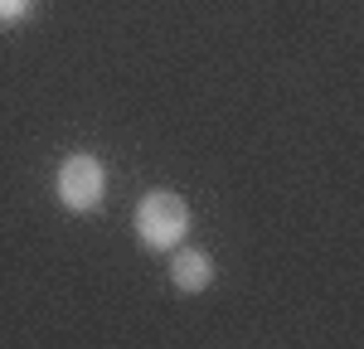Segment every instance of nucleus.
Segmentation results:
<instances>
[{"label":"nucleus","instance_id":"1","mask_svg":"<svg viewBox=\"0 0 364 349\" xmlns=\"http://www.w3.org/2000/svg\"><path fill=\"white\" fill-rule=\"evenodd\" d=\"M190 204L180 199L175 189H151V194H141L136 204V218H132V228L136 238L151 248V253H170V248H180L185 238H190Z\"/></svg>","mask_w":364,"mask_h":349},{"label":"nucleus","instance_id":"2","mask_svg":"<svg viewBox=\"0 0 364 349\" xmlns=\"http://www.w3.org/2000/svg\"><path fill=\"white\" fill-rule=\"evenodd\" d=\"M54 194L68 214H97L107 199V170L97 155H68L54 174Z\"/></svg>","mask_w":364,"mask_h":349},{"label":"nucleus","instance_id":"3","mask_svg":"<svg viewBox=\"0 0 364 349\" xmlns=\"http://www.w3.org/2000/svg\"><path fill=\"white\" fill-rule=\"evenodd\" d=\"M214 277H219V267L214 257L204 253V248H170V287L185 291V296H199V291L214 287Z\"/></svg>","mask_w":364,"mask_h":349},{"label":"nucleus","instance_id":"4","mask_svg":"<svg viewBox=\"0 0 364 349\" xmlns=\"http://www.w3.org/2000/svg\"><path fill=\"white\" fill-rule=\"evenodd\" d=\"M34 15V0H0V25H25Z\"/></svg>","mask_w":364,"mask_h":349}]
</instances>
